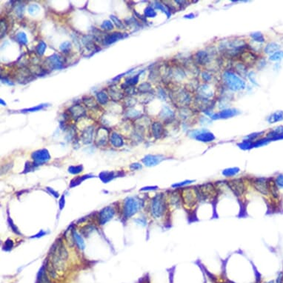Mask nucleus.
<instances>
[{"mask_svg":"<svg viewBox=\"0 0 283 283\" xmlns=\"http://www.w3.org/2000/svg\"><path fill=\"white\" fill-rule=\"evenodd\" d=\"M40 7L36 5H32L29 7L28 10L29 13L31 14V15H35L36 14H37L40 11Z\"/></svg>","mask_w":283,"mask_h":283,"instance_id":"34","label":"nucleus"},{"mask_svg":"<svg viewBox=\"0 0 283 283\" xmlns=\"http://www.w3.org/2000/svg\"><path fill=\"white\" fill-rule=\"evenodd\" d=\"M264 283H274V282H273V281L272 280V281H269V282H264Z\"/></svg>","mask_w":283,"mask_h":283,"instance_id":"49","label":"nucleus"},{"mask_svg":"<svg viewBox=\"0 0 283 283\" xmlns=\"http://www.w3.org/2000/svg\"><path fill=\"white\" fill-rule=\"evenodd\" d=\"M252 144H253V142H251V141H249V140L245 139V140H243L241 143H239L238 146L242 150H249V149L252 148Z\"/></svg>","mask_w":283,"mask_h":283,"instance_id":"25","label":"nucleus"},{"mask_svg":"<svg viewBox=\"0 0 283 283\" xmlns=\"http://www.w3.org/2000/svg\"><path fill=\"white\" fill-rule=\"evenodd\" d=\"M139 201L134 197H128L124 202L123 214L125 218L128 219L138 212L140 208Z\"/></svg>","mask_w":283,"mask_h":283,"instance_id":"5","label":"nucleus"},{"mask_svg":"<svg viewBox=\"0 0 283 283\" xmlns=\"http://www.w3.org/2000/svg\"><path fill=\"white\" fill-rule=\"evenodd\" d=\"M82 165H77V166H71L68 168V171L72 174H77V173H80L81 171H82Z\"/></svg>","mask_w":283,"mask_h":283,"instance_id":"31","label":"nucleus"},{"mask_svg":"<svg viewBox=\"0 0 283 283\" xmlns=\"http://www.w3.org/2000/svg\"><path fill=\"white\" fill-rule=\"evenodd\" d=\"M98 99H99V102L102 103V104H105V103L107 102L108 101V97L105 93L103 92H101V93H99L98 94Z\"/></svg>","mask_w":283,"mask_h":283,"instance_id":"35","label":"nucleus"},{"mask_svg":"<svg viewBox=\"0 0 283 283\" xmlns=\"http://www.w3.org/2000/svg\"><path fill=\"white\" fill-rule=\"evenodd\" d=\"M110 139L111 144L114 146H115V147L119 148L123 145V138H122L119 134L114 133V134H112L111 136H110Z\"/></svg>","mask_w":283,"mask_h":283,"instance_id":"16","label":"nucleus"},{"mask_svg":"<svg viewBox=\"0 0 283 283\" xmlns=\"http://www.w3.org/2000/svg\"><path fill=\"white\" fill-rule=\"evenodd\" d=\"M8 223H9V225H10V227H11L12 231H14V233H16V234H20V232H19V230H18V228H17V227H16L15 226V225H14V224L13 223V221H12L11 219H10V217L8 218Z\"/></svg>","mask_w":283,"mask_h":283,"instance_id":"38","label":"nucleus"},{"mask_svg":"<svg viewBox=\"0 0 283 283\" xmlns=\"http://www.w3.org/2000/svg\"><path fill=\"white\" fill-rule=\"evenodd\" d=\"M145 14V16H148V17H154L156 15V13L154 10V9H153V8H151V7H148L146 8Z\"/></svg>","mask_w":283,"mask_h":283,"instance_id":"32","label":"nucleus"},{"mask_svg":"<svg viewBox=\"0 0 283 283\" xmlns=\"http://www.w3.org/2000/svg\"><path fill=\"white\" fill-rule=\"evenodd\" d=\"M39 282L40 283H51L48 277H47L46 272L44 271V269L42 268L40 272V277H39Z\"/></svg>","mask_w":283,"mask_h":283,"instance_id":"27","label":"nucleus"},{"mask_svg":"<svg viewBox=\"0 0 283 283\" xmlns=\"http://www.w3.org/2000/svg\"><path fill=\"white\" fill-rule=\"evenodd\" d=\"M156 189H157V187L156 186H154V187L151 186V187H145V188H142V189L140 190L143 191V190H156Z\"/></svg>","mask_w":283,"mask_h":283,"instance_id":"47","label":"nucleus"},{"mask_svg":"<svg viewBox=\"0 0 283 283\" xmlns=\"http://www.w3.org/2000/svg\"><path fill=\"white\" fill-rule=\"evenodd\" d=\"M92 134H93V131L91 128H88L86 131H85L82 134V140L84 143L88 144L91 142L92 139Z\"/></svg>","mask_w":283,"mask_h":283,"instance_id":"22","label":"nucleus"},{"mask_svg":"<svg viewBox=\"0 0 283 283\" xmlns=\"http://www.w3.org/2000/svg\"><path fill=\"white\" fill-rule=\"evenodd\" d=\"M47 189L48 190V191L50 192V193L52 194V195H53V196H54V197L58 198V197H59V194L57 193V192L55 191V190H53V189H51V188H47Z\"/></svg>","mask_w":283,"mask_h":283,"instance_id":"46","label":"nucleus"},{"mask_svg":"<svg viewBox=\"0 0 283 283\" xmlns=\"http://www.w3.org/2000/svg\"><path fill=\"white\" fill-rule=\"evenodd\" d=\"M167 201L163 194H158L151 199V213L155 219H160L163 217L167 210Z\"/></svg>","mask_w":283,"mask_h":283,"instance_id":"1","label":"nucleus"},{"mask_svg":"<svg viewBox=\"0 0 283 283\" xmlns=\"http://www.w3.org/2000/svg\"><path fill=\"white\" fill-rule=\"evenodd\" d=\"M111 18H112V19L114 20V22H115V24H116V25H117L118 27H123V23H122L121 22H120L119 19H116V17H114V16H113Z\"/></svg>","mask_w":283,"mask_h":283,"instance_id":"43","label":"nucleus"},{"mask_svg":"<svg viewBox=\"0 0 283 283\" xmlns=\"http://www.w3.org/2000/svg\"><path fill=\"white\" fill-rule=\"evenodd\" d=\"M164 160V156L162 155H147L142 159V162L145 166L152 167L156 166Z\"/></svg>","mask_w":283,"mask_h":283,"instance_id":"11","label":"nucleus"},{"mask_svg":"<svg viewBox=\"0 0 283 283\" xmlns=\"http://www.w3.org/2000/svg\"><path fill=\"white\" fill-rule=\"evenodd\" d=\"M69 48H70V43H69V42H65L63 45L61 46V49H62L63 51H66V50H68Z\"/></svg>","mask_w":283,"mask_h":283,"instance_id":"44","label":"nucleus"},{"mask_svg":"<svg viewBox=\"0 0 283 283\" xmlns=\"http://www.w3.org/2000/svg\"><path fill=\"white\" fill-rule=\"evenodd\" d=\"M279 49V45H277V43L274 42H271V43L268 44L267 46L264 48V52L266 53H274L277 52V51Z\"/></svg>","mask_w":283,"mask_h":283,"instance_id":"20","label":"nucleus"},{"mask_svg":"<svg viewBox=\"0 0 283 283\" xmlns=\"http://www.w3.org/2000/svg\"><path fill=\"white\" fill-rule=\"evenodd\" d=\"M16 37H17L18 41H19L20 43L26 44L27 42V36H26V35L24 34V33H19V34H18Z\"/></svg>","mask_w":283,"mask_h":283,"instance_id":"33","label":"nucleus"},{"mask_svg":"<svg viewBox=\"0 0 283 283\" xmlns=\"http://www.w3.org/2000/svg\"><path fill=\"white\" fill-rule=\"evenodd\" d=\"M194 182V180H185L183 182H177L175 183V184L172 185V187L173 188H176V189H179V188H185V187L188 185L191 184Z\"/></svg>","mask_w":283,"mask_h":283,"instance_id":"26","label":"nucleus"},{"mask_svg":"<svg viewBox=\"0 0 283 283\" xmlns=\"http://www.w3.org/2000/svg\"><path fill=\"white\" fill-rule=\"evenodd\" d=\"M123 37V36L121 34H118V33H114L111 35H109V36H107V38L105 39V42L107 44H110L113 43V42H116V40H119V39H122Z\"/></svg>","mask_w":283,"mask_h":283,"instance_id":"23","label":"nucleus"},{"mask_svg":"<svg viewBox=\"0 0 283 283\" xmlns=\"http://www.w3.org/2000/svg\"><path fill=\"white\" fill-rule=\"evenodd\" d=\"M275 182L278 188H283V175L282 174L279 175L278 177H277V179H276Z\"/></svg>","mask_w":283,"mask_h":283,"instance_id":"37","label":"nucleus"},{"mask_svg":"<svg viewBox=\"0 0 283 283\" xmlns=\"http://www.w3.org/2000/svg\"><path fill=\"white\" fill-rule=\"evenodd\" d=\"M239 114V111L236 109L234 108H230V109H225V110L219 111V113L216 114H211L210 117L213 119H228V118L233 117V116L237 115Z\"/></svg>","mask_w":283,"mask_h":283,"instance_id":"10","label":"nucleus"},{"mask_svg":"<svg viewBox=\"0 0 283 283\" xmlns=\"http://www.w3.org/2000/svg\"><path fill=\"white\" fill-rule=\"evenodd\" d=\"M283 120V111L282 110H278L273 114H271L267 118V121L269 123H275L277 122H280Z\"/></svg>","mask_w":283,"mask_h":283,"instance_id":"12","label":"nucleus"},{"mask_svg":"<svg viewBox=\"0 0 283 283\" xmlns=\"http://www.w3.org/2000/svg\"><path fill=\"white\" fill-rule=\"evenodd\" d=\"M153 135L156 138H160L163 133V127L160 123H154L152 125Z\"/></svg>","mask_w":283,"mask_h":283,"instance_id":"15","label":"nucleus"},{"mask_svg":"<svg viewBox=\"0 0 283 283\" xmlns=\"http://www.w3.org/2000/svg\"><path fill=\"white\" fill-rule=\"evenodd\" d=\"M240 172V169L237 167H234V168H226V169L223 170L222 173L224 177H232L236 176V174H238Z\"/></svg>","mask_w":283,"mask_h":283,"instance_id":"17","label":"nucleus"},{"mask_svg":"<svg viewBox=\"0 0 283 283\" xmlns=\"http://www.w3.org/2000/svg\"><path fill=\"white\" fill-rule=\"evenodd\" d=\"M114 214L115 210L112 207H106L103 208L99 214V223L101 225H105L113 219Z\"/></svg>","mask_w":283,"mask_h":283,"instance_id":"9","label":"nucleus"},{"mask_svg":"<svg viewBox=\"0 0 283 283\" xmlns=\"http://www.w3.org/2000/svg\"><path fill=\"white\" fill-rule=\"evenodd\" d=\"M263 134H264L263 131H262V132L254 133V134H250V135H248V136H246L245 139L249 140V141H251V142H253L256 141V140H258V138H259V137H260V136H262V135Z\"/></svg>","mask_w":283,"mask_h":283,"instance_id":"28","label":"nucleus"},{"mask_svg":"<svg viewBox=\"0 0 283 283\" xmlns=\"http://www.w3.org/2000/svg\"><path fill=\"white\" fill-rule=\"evenodd\" d=\"M131 169L133 171H136V170H139L142 168V164L139 163H134L131 165Z\"/></svg>","mask_w":283,"mask_h":283,"instance_id":"42","label":"nucleus"},{"mask_svg":"<svg viewBox=\"0 0 283 283\" xmlns=\"http://www.w3.org/2000/svg\"><path fill=\"white\" fill-rule=\"evenodd\" d=\"M251 36L252 37V39L254 41L258 42H263L264 41V38L261 33L260 32H256L253 33V34H251Z\"/></svg>","mask_w":283,"mask_h":283,"instance_id":"29","label":"nucleus"},{"mask_svg":"<svg viewBox=\"0 0 283 283\" xmlns=\"http://www.w3.org/2000/svg\"><path fill=\"white\" fill-rule=\"evenodd\" d=\"M13 246H14V243H13V242L11 241V240L8 239L5 242V245H4V249L6 250V251H8V250L11 249L13 248Z\"/></svg>","mask_w":283,"mask_h":283,"instance_id":"39","label":"nucleus"},{"mask_svg":"<svg viewBox=\"0 0 283 283\" xmlns=\"http://www.w3.org/2000/svg\"><path fill=\"white\" fill-rule=\"evenodd\" d=\"M31 156L34 161V164L36 165L47 162L51 159V156H50L48 151L46 149H42L35 151L32 153Z\"/></svg>","mask_w":283,"mask_h":283,"instance_id":"8","label":"nucleus"},{"mask_svg":"<svg viewBox=\"0 0 283 283\" xmlns=\"http://www.w3.org/2000/svg\"><path fill=\"white\" fill-rule=\"evenodd\" d=\"M189 136L202 142H210L215 139L214 135L206 130L191 131L189 132Z\"/></svg>","mask_w":283,"mask_h":283,"instance_id":"7","label":"nucleus"},{"mask_svg":"<svg viewBox=\"0 0 283 283\" xmlns=\"http://www.w3.org/2000/svg\"><path fill=\"white\" fill-rule=\"evenodd\" d=\"M195 60L199 64L205 65L209 62L208 54L205 51H199L195 55Z\"/></svg>","mask_w":283,"mask_h":283,"instance_id":"13","label":"nucleus"},{"mask_svg":"<svg viewBox=\"0 0 283 283\" xmlns=\"http://www.w3.org/2000/svg\"><path fill=\"white\" fill-rule=\"evenodd\" d=\"M116 177V175L115 174L114 172H102V173H101L100 175H99L101 180L105 183L110 182V180H112L113 179L115 178Z\"/></svg>","mask_w":283,"mask_h":283,"instance_id":"18","label":"nucleus"},{"mask_svg":"<svg viewBox=\"0 0 283 283\" xmlns=\"http://www.w3.org/2000/svg\"><path fill=\"white\" fill-rule=\"evenodd\" d=\"M48 61L49 62L50 65L52 68H58L62 65V62H61L60 58H59V56H56V55H54V56L49 58Z\"/></svg>","mask_w":283,"mask_h":283,"instance_id":"19","label":"nucleus"},{"mask_svg":"<svg viewBox=\"0 0 283 283\" xmlns=\"http://www.w3.org/2000/svg\"><path fill=\"white\" fill-rule=\"evenodd\" d=\"M44 107V105H40V106H38V107H36V108H31V109H27V110H26L27 111H34V110H40V109H41L42 108Z\"/></svg>","mask_w":283,"mask_h":283,"instance_id":"48","label":"nucleus"},{"mask_svg":"<svg viewBox=\"0 0 283 283\" xmlns=\"http://www.w3.org/2000/svg\"><path fill=\"white\" fill-rule=\"evenodd\" d=\"M72 236H73V240H74L76 243H77V246H78L79 248L81 250L84 249L85 247L84 240H83L82 236H81L80 235H79L78 233H77V231L74 230V229L72 230Z\"/></svg>","mask_w":283,"mask_h":283,"instance_id":"14","label":"nucleus"},{"mask_svg":"<svg viewBox=\"0 0 283 283\" xmlns=\"http://www.w3.org/2000/svg\"><path fill=\"white\" fill-rule=\"evenodd\" d=\"M252 187L257 192L267 196L270 194L269 192V179L262 177L259 178H253L250 182Z\"/></svg>","mask_w":283,"mask_h":283,"instance_id":"6","label":"nucleus"},{"mask_svg":"<svg viewBox=\"0 0 283 283\" xmlns=\"http://www.w3.org/2000/svg\"><path fill=\"white\" fill-rule=\"evenodd\" d=\"M223 79L227 88L234 91H239L245 88V83L232 72L226 71L223 73Z\"/></svg>","mask_w":283,"mask_h":283,"instance_id":"3","label":"nucleus"},{"mask_svg":"<svg viewBox=\"0 0 283 283\" xmlns=\"http://www.w3.org/2000/svg\"><path fill=\"white\" fill-rule=\"evenodd\" d=\"M226 185L229 190L234 194L236 198H241L245 195L247 190L246 183L244 182L242 179H236L229 180L226 182Z\"/></svg>","mask_w":283,"mask_h":283,"instance_id":"4","label":"nucleus"},{"mask_svg":"<svg viewBox=\"0 0 283 283\" xmlns=\"http://www.w3.org/2000/svg\"><path fill=\"white\" fill-rule=\"evenodd\" d=\"M199 94L204 97H209L212 96V90L207 85H202L199 88Z\"/></svg>","mask_w":283,"mask_h":283,"instance_id":"21","label":"nucleus"},{"mask_svg":"<svg viewBox=\"0 0 283 283\" xmlns=\"http://www.w3.org/2000/svg\"><path fill=\"white\" fill-rule=\"evenodd\" d=\"M90 177H90V175H85V176H82V177H78V178H76L73 179V180L71 181V185H70V187H71V188H73V187L78 185L80 184V183L83 182V181L85 180L86 179L90 178Z\"/></svg>","mask_w":283,"mask_h":283,"instance_id":"24","label":"nucleus"},{"mask_svg":"<svg viewBox=\"0 0 283 283\" xmlns=\"http://www.w3.org/2000/svg\"><path fill=\"white\" fill-rule=\"evenodd\" d=\"M202 79H204L205 82H208V81L210 80V79H211V75L209 74L208 72L205 71L202 73Z\"/></svg>","mask_w":283,"mask_h":283,"instance_id":"41","label":"nucleus"},{"mask_svg":"<svg viewBox=\"0 0 283 283\" xmlns=\"http://www.w3.org/2000/svg\"><path fill=\"white\" fill-rule=\"evenodd\" d=\"M283 58V51H277V52L273 53L271 56H270V60L271 61H279L282 60Z\"/></svg>","mask_w":283,"mask_h":283,"instance_id":"30","label":"nucleus"},{"mask_svg":"<svg viewBox=\"0 0 283 283\" xmlns=\"http://www.w3.org/2000/svg\"><path fill=\"white\" fill-rule=\"evenodd\" d=\"M102 28H104V29H106V30H110V29L113 28V25H112V23H110V22L106 21V22H105V23L102 24Z\"/></svg>","mask_w":283,"mask_h":283,"instance_id":"40","label":"nucleus"},{"mask_svg":"<svg viewBox=\"0 0 283 283\" xmlns=\"http://www.w3.org/2000/svg\"><path fill=\"white\" fill-rule=\"evenodd\" d=\"M59 205H60V209L62 210V209L64 208V205H65V197L64 196H62V197H61L60 202H59Z\"/></svg>","mask_w":283,"mask_h":283,"instance_id":"45","label":"nucleus"},{"mask_svg":"<svg viewBox=\"0 0 283 283\" xmlns=\"http://www.w3.org/2000/svg\"><path fill=\"white\" fill-rule=\"evenodd\" d=\"M45 48H46V45L43 42H41L40 45L37 46V48H36V51H37V53L40 55H42L44 53V52H45Z\"/></svg>","mask_w":283,"mask_h":283,"instance_id":"36","label":"nucleus"},{"mask_svg":"<svg viewBox=\"0 0 283 283\" xmlns=\"http://www.w3.org/2000/svg\"><path fill=\"white\" fill-rule=\"evenodd\" d=\"M182 205L186 209H192L199 202L197 187H185L180 191Z\"/></svg>","mask_w":283,"mask_h":283,"instance_id":"2","label":"nucleus"}]
</instances>
